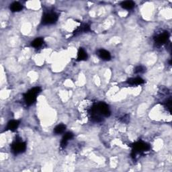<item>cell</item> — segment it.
<instances>
[{"mask_svg": "<svg viewBox=\"0 0 172 172\" xmlns=\"http://www.w3.org/2000/svg\"><path fill=\"white\" fill-rule=\"evenodd\" d=\"M145 71H146V68L144 67V66L139 65L135 67L134 72L137 74H143L144 72H145Z\"/></svg>", "mask_w": 172, "mask_h": 172, "instance_id": "obj_17", "label": "cell"}, {"mask_svg": "<svg viewBox=\"0 0 172 172\" xmlns=\"http://www.w3.org/2000/svg\"><path fill=\"white\" fill-rule=\"evenodd\" d=\"M22 9H23V6L19 2H15L10 5V10L12 11V12H20V11H21Z\"/></svg>", "mask_w": 172, "mask_h": 172, "instance_id": "obj_12", "label": "cell"}, {"mask_svg": "<svg viewBox=\"0 0 172 172\" xmlns=\"http://www.w3.org/2000/svg\"><path fill=\"white\" fill-rule=\"evenodd\" d=\"M58 20V15L54 12H47L44 14L42 20L43 25H50L57 22Z\"/></svg>", "mask_w": 172, "mask_h": 172, "instance_id": "obj_4", "label": "cell"}, {"mask_svg": "<svg viewBox=\"0 0 172 172\" xmlns=\"http://www.w3.org/2000/svg\"><path fill=\"white\" fill-rule=\"evenodd\" d=\"M41 89L39 87H33L29 90L28 92L24 95V100L28 106H30L34 103L36 100V97L41 93Z\"/></svg>", "mask_w": 172, "mask_h": 172, "instance_id": "obj_2", "label": "cell"}, {"mask_svg": "<svg viewBox=\"0 0 172 172\" xmlns=\"http://www.w3.org/2000/svg\"><path fill=\"white\" fill-rule=\"evenodd\" d=\"M150 149L149 145L144 142H137L133 145V155L135 157L137 155L142 154L146 151H148Z\"/></svg>", "mask_w": 172, "mask_h": 172, "instance_id": "obj_3", "label": "cell"}, {"mask_svg": "<svg viewBox=\"0 0 172 172\" xmlns=\"http://www.w3.org/2000/svg\"><path fill=\"white\" fill-rule=\"evenodd\" d=\"M43 44H44V40L42 38H37L34 39V41L31 42V46L35 49H38V48H41V47L43 45Z\"/></svg>", "mask_w": 172, "mask_h": 172, "instance_id": "obj_14", "label": "cell"}, {"mask_svg": "<svg viewBox=\"0 0 172 172\" xmlns=\"http://www.w3.org/2000/svg\"><path fill=\"white\" fill-rule=\"evenodd\" d=\"M73 137H74V134H73L72 133L68 132V133H66L61 141V147L62 148H65L66 147H67L69 141H70Z\"/></svg>", "mask_w": 172, "mask_h": 172, "instance_id": "obj_8", "label": "cell"}, {"mask_svg": "<svg viewBox=\"0 0 172 172\" xmlns=\"http://www.w3.org/2000/svg\"><path fill=\"white\" fill-rule=\"evenodd\" d=\"M66 129V126L63 124H60L54 129V133L57 134L63 133Z\"/></svg>", "mask_w": 172, "mask_h": 172, "instance_id": "obj_16", "label": "cell"}, {"mask_svg": "<svg viewBox=\"0 0 172 172\" xmlns=\"http://www.w3.org/2000/svg\"><path fill=\"white\" fill-rule=\"evenodd\" d=\"M110 114V109L107 104L105 103H99L95 105L93 108H91V119L94 122H100L102 120V118L104 116H109Z\"/></svg>", "mask_w": 172, "mask_h": 172, "instance_id": "obj_1", "label": "cell"}, {"mask_svg": "<svg viewBox=\"0 0 172 172\" xmlns=\"http://www.w3.org/2000/svg\"><path fill=\"white\" fill-rule=\"evenodd\" d=\"M169 37H170V35H169V33L167 32H162L161 33V34L156 36V37L155 38V42L157 44V45H158L159 46L163 45L167 42Z\"/></svg>", "mask_w": 172, "mask_h": 172, "instance_id": "obj_6", "label": "cell"}, {"mask_svg": "<svg viewBox=\"0 0 172 172\" xmlns=\"http://www.w3.org/2000/svg\"><path fill=\"white\" fill-rule=\"evenodd\" d=\"M89 30H90V26L87 24H84L77 29L76 31L75 32V34L76 35L77 34H80V33L86 32Z\"/></svg>", "mask_w": 172, "mask_h": 172, "instance_id": "obj_15", "label": "cell"}, {"mask_svg": "<svg viewBox=\"0 0 172 172\" xmlns=\"http://www.w3.org/2000/svg\"><path fill=\"white\" fill-rule=\"evenodd\" d=\"M120 6H121V7L123 9L129 10L133 9L134 8L135 3L133 1H124L121 3Z\"/></svg>", "mask_w": 172, "mask_h": 172, "instance_id": "obj_13", "label": "cell"}, {"mask_svg": "<svg viewBox=\"0 0 172 172\" xmlns=\"http://www.w3.org/2000/svg\"><path fill=\"white\" fill-rule=\"evenodd\" d=\"M20 124V122L18 120H12L10 121L8 124H7L6 126V130H9L11 131H14L16 130L18 126Z\"/></svg>", "mask_w": 172, "mask_h": 172, "instance_id": "obj_10", "label": "cell"}, {"mask_svg": "<svg viewBox=\"0 0 172 172\" xmlns=\"http://www.w3.org/2000/svg\"><path fill=\"white\" fill-rule=\"evenodd\" d=\"M98 55L103 61H110L111 59V54L109 51L105 49H100L98 50Z\"/></svg>", "mask_w": 172, "mask_h": 172, "instance_id": "obj_7", "label": "cell"}, {"mask_svg": "<svg viewBox=\"0 0 172 172\" xmlns=\"http://www.w3.org/2000/svg\"><path fill=\"white\" fill-rule=\"evenodd\" d=\"M26 149V144L22 141H16L12 146V151L16 155L24 152Z\"/></svg>", "mask_w": 172, "mask_h": 172, "instance_id": "obj_5", "label": "cell"}, {"mask_svg": "<svg viewBox=\"0 0 172 172\" xmlns=\"http://www.w3.org/2000/svg\"><path fill=\"white\" fill-rule=\"evenodd\" d=\"M126 82L128 84H129V85H130V86H137L141 85V84L144 83L145 80L142 79L141 78L137 77V78H130L129 79H128Z\"/></svg>", "mask_w": 172, "mask_h": 172, "instance_id": "obj_9", "label": "cell"}, {"mask_svg": "<svg viewBox=\"0 0 172 172\" xmlns=\"http://www.w3.org/2000/svg\"><path fill=\"white\" fill-rule=\"evenodd\" d=\"M87 57H88V56H87V53L86 51L83 48H80L78 53V58H77V60L78 61H86L87 60Z\"/></svg>", "mask_w": 172, "mask_h": 172, "instance_id": "obj_11", "label": "cell"}]
</instances>
